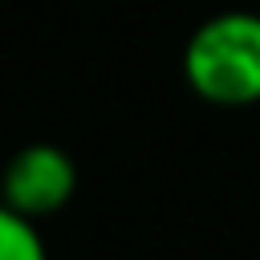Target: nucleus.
<instances>
[{"label": "nucleus", "mask_w": 260, "mask_h": 260, "mask_svg": "<svg viewBox=\"0 0 260 260\" xmlns=\"http://www.w3.org/2000/svg\"><path fill=\"white\" fill-rule=\"evenodd\" d=\"M187 89L219 110L260 102V12L228 8L195 24L183 45Z\"/></svg>", "instance_id": "f257e3e1"}, {"label": "nucleus", "mask_w": 260, "mask_h": 260, "mask_svg": "<svg viewBox=\"0 0 260 260\" xmlns=\"http://www.w3.org/2000/svg\"><path fill=\"white\" fill-rule=\"evenodd\" d=\"M0 260H49L37 219L20 215L4 199H0Z\"/></svg>", "instance_id": "7ed1b4c3"}, {"label": "nucleus", "mask_w": 260, "mask_h": 260, "mask_svg": "<svg viewBox=\"0 0 260 260\" xmlns=\"http://www.w3.org/2000/svg\"><path fill=\"white\" fill-rule=\"evenodd\" d=\"M77 191V162L57 142L20 146L0 171V199L28 219L57 215Z\"/></svg>", "instance_id": "f03ea898"}]
</instances>
